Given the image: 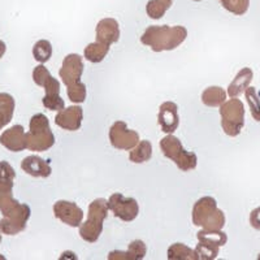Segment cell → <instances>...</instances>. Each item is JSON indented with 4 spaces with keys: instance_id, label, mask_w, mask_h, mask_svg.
<instances>
[{
    "instance_id": "obj_1",
    "label": "cell",
    "mask_w": 260,
    "mask_h": 260,
    "mask_svg": "<svg viewBox=\"0 0 260 260\" xmlns=\"http://www.w3.org/2000/svg\"><path fill=\"white\" fill-rule=\"evenodd\" d=\"M186 37V27L152 25L145 30L141 37V42L154 52H162V51H172L177 48L185 42Z\"/></svg>"
},
{
    "instance_id": "obj_2",
    "label": "cell",
    "mask_w": 260,
    "mask_h": 260,
    "mask_svg": "<svg viewBox=\"0 0 260 260\" xmlns=\"http://www.w3.org/2000/svg\"><path fill=\"white\" fill-rule=\"evenodd\" d=\"M192 224L207 231H221L225 225V215L217 208L212 197H203L192 207Z\"/></svg>"
},
{
    "instance_id": "obj_3",
    "label": "cell",
    "mask_w": 260,
    "mask_h": 260,
    "mask_svg": "<svg viewBox=\"0 0 260 260\" xmlns=\"http://www.w3.org/2000/svg\"><path fill=\"white\" fill-rule=\"evenodd\" d=\"M108 202L106 199H95L90 203L87 220L80 225V236L83 241L95 243L103 232L104 220L108 215Z\"/></svg>"
},
{
    "instance_id": "obj_4",
    "label": "cell",
    "mask_w": 260,
    "mask_h": 260,
    "mask_svg": "<svg viewBox=\"0 0 260 260\" xmlns=\"http://www.w3.org/2000/svg\"><path fill=\"white\" fill-rule=\"evenodd\" d=\"M29 133H26L27 150L47 151L55 145V136L50 127L47 116L37 113L30 118Z\"/></svg>"
},
{
    "instance_id": "obj_5",
    "label": "cell",
    "mask_w": 260,
    "mask_h": 260,
    "mask_svg": "<svg viewBox=\"0 0 260 260\" xmlns=\"http://www.w3.org/2000/svg\"><path fill=\"white\" fill-rule=\"evenodd\" d=\"M160 148L167 159L175 162L178 169L182 172H189L197 168L198 164V156L183 148L182 143L177 137L168 134L160 141Z\"/></svg>"
},
{
    "instance_id": "obj_6",
    "label": "cell",
    "mask_w": 260,
    "mask_h": 260,
    "mask_svg": "<svg viewBox=\"0 0 260 260\" xmlns=\"http://www.w3.org/2000/svg\"><path fill=\"white\" fill-rule=\"evenodd\" d=\"M220 116L225 134L229 137L240 136L245 125V107L242 102L237 98H232L228 102H224L220 106Z\"/></svg>"
},
{
    "instance_id": "obj_7",
    "label": "cell",
    "mask_w": 260,
    "mask_h": 260,
    "mask_svg": "<svg viewBox=\"0 0 260 260\" xmlns=\"http://www.w3.org/2000/svg\"><path fill=\"white\" fill-rule=\"evenodd\" d=\"M30 215L31 210L29 206L18 202L12 208L3 212V219L0 220V229L7 236H16L25 231Z\"/></svg>"
},
{
    "instance_id": "obj_8",
    "label": "cell",
    "mask_w": 260,
    "mask_h": 260,
    "mask_svg": "<svg viewBox=\"0 0 260 260\" xmlns=\"http://www.w3.org/2000/svg\"><path fill=\"white\" fill-rule=\"evenodd\" d=\"M108 208L113 215L125 222L134 221L139 213L138 202L134 198L124 197L121 192H115L108 199Z\"/></svg>"
},
{
    "instance_id": "obj_9",
    "label": "cell",
    "mask_w": 260,
    "mask_h": 260,
    "mask_svg": "<svg viewBox=\"0 0 260 260\" xmlns=\"http://www.w3.org/2000/svg\"><path fill=\"white\" fill-rule=\"evenodd\" d=\"M110 142L117 150H133L139 143V134L127 127L124 121H116L110 129Z\"/></svg>"
},
{
    "instance_id": "obj_10",
    "label": "cell",
    "mask_w": 260,
    "mask_h": 260,
    "mask_svg": "<svg viewBox=\"0 0 260 260\" xmlns=\"http://www.w3.org/2000/svg\"><path fill=\"white\" fill-rule=\"evenodd\" d=\"M83 68L85 67H83L82 57L77 53H69L68 56L64 57L61 68L59 71V76L62 82L67 85V87L81 82Z\"/></svg>"
},
{
    "instance_id": "obj_11",
    "label": "cell",
    "mask_w": 260,
    "mask_h": 260,
    "mask_svg": "<svg viewBox=\"0 0 260 260\" xmlns=\"http://www.w3.org/2000/svg\"><path fill=\"white\" fill-rule=\"evenodd\" d=\"M53 215L60 221L72 228L80 226L83 220V211L77 204L68 201H57L53 204Z\"/></svg>"
},
{
    "instance_id": "obj_12",
    "label": "cell",
    "mask_w": 260,
    "mask_h": 260,
    "mask_svg": "<svg viewBox=\"0 0 260 260\" xmlns=\"http://www.w3.org/2000/svg\"><path fill=\"white\" fill-rule=\"evenodd\" d=\"M157 122L164 133L173 134L178 129L180 117H178V107L173 102H164L159 108Z\"/></svg>"
},
{
    "instance_id": "obj_13",
    "label": "cell",
    "mask_w": 260,
    "mask_h": 260,
    "mask_svg": "<svg viewBox=\"0 0 260 260\" xmlns=\"http://www.w3.org/2000/svg\"><path fill=\"white\" fill-rule=\"evenodd\" d=\"M83 120V108L80 106H71L59 111L55 117V124L68 132H76L81 127Z\"/></svg>"
},
{
    "instance_id": "obj_14",
    "label": "cell",
    "mask_w": 260,
    "mask_h": 260,
    "mask_svg": "<svg viewBox=\"0 0 260 260\" xmlns=\"http://www.w3.org/2000/svg\"><path fill=\"white\" fill-rule=\"evenodd\" d=\"M0 143L7 150L12 151V152H20L27 148L26 143V133H25L24 126L21 125H13L9 127L0 136Z\"/></svg>"
},
{
    "instance_id": "obj_15",
    "label": "cell",
    "mask_w": 260,
    "mask_h": 260,
    "mask_svg": "<svg viewBox=\"0 0 260 260\" xmlns=\"http://www.w3.org/2000/svg\"><path fill=\"white\" fill-rule=\"evenodd\" d=\"M96 41L103 45L111 46L120 39V27L115 18H103L96 25Z\"/></svg>"
},
{
    "instance_id": "obj_16",
    "label": "cell",
    "mask_w": 260,
    "mask_h": 260,
    "mask_svg": "<svg viewBox=\"0 0 260 260\" xmlns=\"http://www.w3.org/2000/svg\"><path fill=\"white\" fill-rule=\"evenodd\" d=\"M21 169L29 176H32V177L47 178L52 173L50 162L43 160L42 157L36 156V155H30V156L25 157L21 161Z\"/></svg>"
},
{
    "instance_id": "obj_17",
    "label": "cell",
    "mask_w": 260,
    "mask_h": 260,
    "mask_svg": "<svg viewBox=\"0 0 260 260\" xmlns=\"http://www.w3.org/2000/svg\"><path fill=\"white\" fill-rule=\"evenodd\" d=\"M147 247L145 242L141 240H136L129 245L127 251H111L108 255L110 260H142L145 259Z\"/></svg>"
},
{
    "instance_id": "obj_18",
    "label": "cell",
    "mask_w": 260,
    "mask_h": 260,
    "mask_svg": "<svg viewBox=\"0 0 260 260\" xmlns=\"http://www.w3.org/2000/svg\"><path fill=\"white\" fill-rule=\"evenodd\" d=\"M252 77H254V73L250 68H242L238 74L236 76L232 83L228 87V95L231 98H237L240 96L242 92L246 91L250 83H251Z\"/></svg>"
},
{
    "instance_id": "obj_19",
    "label": "cell",
    "mask_w": 260,
    "mask_h": 260,
    "mask_svg": "<svg viewBox=\"0 0 260 260\" xmlns=\"http://www.w3.org/2000/svg\"><path fill=\"white\" fill-rule=\"evenodd\" d=\"M15 99L11 94L0 92V130L11 122L15 113Z\"/></svg>"
},
{
    "instance_id": "obj_20",
    "label": "cell",
    "mask_w": 260,
    "mask_h": 260,
    "mask_svg": "<svg viewBox=\"0 0 260 260\" xmlns=\"http://www.w3.org/2000/svg\"><path fill=\"white\" fill-rule=\"evenodd\" d=\"M226 99V92L219 86H211L202 92V102L207 107H220Z\"/></svg>"
},
{
    "instance_id": "obj_21",
    "label": "cell",
    "mask_w": 260,
    "mask_h": 260,
    "mask_svg": "<svg viewBox=\"0 0 260 260\" xmlns=\"http://www.w3.org/2000/svg\"><path fill=\"white\" fill-rule=\"evenodd\" d=\"M110 47L111 46L103 45V43L96 41L94 43H90L89 46H86L83 55H85L87 61L98 64V62L103 61L104 57L107 56V53L110 52Z\"/></svg>"
},
{
    "instance_id": "obj_22",
    "label": "cell",
    "mask_w": 260,
    "mask_h": 260,
    "mask_svg": "<svg viewBox=\"0 0 260 260\" xmlns=\"http://www.w3.org/2000/svg\"><path fill=\"white\" fill-rule=\"evenodd\" d=\"M151 157H152V145L150 141H141L129 154L130 161L136 162V164L148 161Z\"/></svg>"
},
{
    "instance_id": "obj_23",
    "label": "cell",
    "mask_w": 260,
    "mask_h": 260,
    "mask_svg": "<svg viewBox=\"0 0 260 260\" xmlns=\"http://www.w3.org/2000/svg\"><path fill=\"white\" fill-rule=\"evenodd\" d=\"M169 260H198V255L195 250L187 247L183 243H173L168 248Z\"/></svg>"
},
{
    "instance_id": "obj_24",
    "label": "cell",
    "mask_w": 260,
    "mask_h": 260,
    "mask_svg": "<svg viewBox=\"0 0 260 260\" xmlns=\"http://www.w3.org/2000/svg\"><path fill=\"white\" fill-rule=\"evenodd\" d=\"M13 182H6L0 181V212L3 213L12 208L13 206L18 203L17 199L13 198L12 195Z\"/></svg>"
},
{
    "instance_id": "obj_25",
    "label": "cell",
    "mask_w": 260,
    "mask_h": 260,
    "mask_svg": "<svg viewBox=\"0 0 260 260\" xmlns=\"http://www.w3.org/2000/svg\"><path fill=\"white\" fill-rule=\"evenodd\" d=\"M32 56L41 64H45L52 56V45L46 39H41L32 47Z\"/></svg>"
},
{
    "instance_id": "obj_26",
    "label": "cell",
    "mask_w": 260,
    "mask_h": 260,
    "mask_svg": "<svg viewBox=\"0 0 260 260\" xmlns=\"http://www.w3.org/2000/svg\"><path fill=\"white\" fill-rule=\"evenodd\" d=\"M198 241H206V242L213 243L217 246H224L228 242V236L222 231H207V229H202L197 234Z\"/></svg>"
},
{
    "instance_id": "obj_27",
    "label": "cell",
    "mask_w": 260,
    "mask_h": 260,
    "mask_svg": "<svg viewBox=\"0 0 260 260\" xmlns=\"http://www.w3.org/2000/svg\"><path fill=\"white\" fill-rule=\"evenodd\" d=\"M220 246L213 245V243L206 242V241H199V243L195 247V252L198 255V260H213L219 255Z\"/></svg>"
},
{
    "instance_id": "obj_28",
    "label": "cell",
    "mask_w": 260,
    "mask_h": 260,
    "mask_svg": "<svg viewBox=\"0 0 260 260\" xmlns=\"http://www.w3.org/2000/svg\"><path fill=\"white\" fill-rule=\"evenodd\" d=\"M245 96L248 103V107H250V111H251L252 117H254L255 121L260 122V99L257 96V92L255 90V87H250L248 86L245 91Z\"/></svg>"
},
{
    "instance_id": "obj_29",
    "label": "cell",
    "mask_w": 260,
    "mask_h": 260,
    "mask_svg": "<svg viewBox=\"0 0 260 260\" xmlns=\"http://www.w3.org/2000/svg\"><path fill=\"white\" fill-rule=\"evenodd\" d=\"M168 9V7L162 2H160V0H150L146 4V12H147L148 17L152 18V20H160L162 16L166 15Z\"/></svg>"
},
{
    "instance_id": "obj_30",
    "label": "cell",
    "mask_w": 260,
    "mask_h": 260,
    "mask_svg": "<svg viewBox=\"0 0 260 260\" xmlns=\"http://www.w3.org/2000/svg\"><path fill=\"white\" fill-rule=\"evenodd\" d=\"M67 94L71 102L73 103H83L86 101V85L81 81V82L76 83L67 87Z\"/></svg>"
},
{
    "instance_id": "obj_31",
    "label": "cell",
    "mask_w": 260,
    "mask_h": 260,
    "mask_svg": "<svg viewBox=\"0 0 260 260\" xmlns=\"http://www.w3.org/2000/svg\"><path fill=\"white\" fill-rule=\"evenodd\" d=\"M226 11L236 16L245 15L250 7V0H228L226 3L222 4Z\"/></svg>"
},
{
    "instance_id": "obj_32",
    "label": "cell",
    "mask_w": 260,
    "mask_h": 260,
    "mask_svg": "<svg viewBox=\"0 0 260 260\" xmlns=\"http://www.w3.org/2000/svg\"><path fill=\"white\" fill-rule=\"evenodd\" d=\"M51 80H52V76H51L50 71L43 64L36 67L34 71H32V81L36 82V85L45 87Z\"/></svg>"
},
{
    "instance_id": "obj_33",
    "label": "cell",
    "mask_w": 260,
    "mask_h": 260,
    "mask_svg": "<svg viewBox=\"0 0 260 260\" xmlns=\"http://www.w3.org/2000/svg\"><path fill=\"white\" fill-rule=\"evenodd\" d=\"M43 106L50 111H61L65 108V103L62 101V98L60 94H53V95H45L42 99Z\"/></svg>"
},
{
    "instance_id": "obj_34",
    "label": "cell",
    "mask_w": 260,
    "mask_h": 260,
    "mask_svg": "<svg viewBox=\"0 0 260 260\" xmlns=\"http://www.w3.org/2000/svg\"><path fill=\"white\" fill-rule=\"evenodd\" d=\"M16 178V172L8 161H0V181L13 182Z\"/></svg>"
},
{
    "instance_id": "obj_35",
    "label": "cell",
    "mask_w": 260,
    "mask_h": 260,
    "mask_svg": "<svg viewBox=\"0 0 260 260\" xmlns=\"http://www.w3.org/2000/svg\"><path fill=\"white\" fill-rule=\"evenodd\" d=\"M250 224L254 229L260 231V207L252 210V212L250 213Z\"/></svg>"
},
{
    "instance_id": "obj_36",
    "label": "cell",
    "mask_w": 260,
    "mask_h": 260,
    "mask_svg": "<svg viewBox=\"0 0 260 260\" xmlns=\"http://www.w3.org/2000/svg\"><path fill=\"white\" fill-rule=\"evenodd\" d=\"M6 51H7L6 43H4L3 41H0V59H2V57L4 56V53H6Z\"/></svg>"
},
{
    "instance_id": "obj_37",
    "label": "cell",
    "mask_w": 260,
    "mask_h": 260,
    "mask_svg": "<svg viewBox=\"0 0 260 260\" xmlns=\"http://www.w3.org/2000/svg\"><path fill=\"white\" fill-rule=\"evenodd\" d=\"M160 2H162V3L166 4V6L168 7V8H171L172 4H173V0H160Z\"/></svg>"
},
{
    "instance_id": "obj_38",
    "label": "cell",
    "mask_w": 260,
    "mask_h": 260,
    "mask_svg": "<svg viewBox=\"0 0 260 260\" xmlns=\"http://www.w3.org/2000/svg\"><path fill=\"white\" fill-rule=\"evenodd\" d=\"M219 2H220V3H221V6H222V4H225V3H226L228 0H219Z\"/></svg>"
},
{
    "instance_id": "obj_39",
    "label": "cell",
    "mask_w": 260,
    "mask_h": 260,
    "mask_svg": "<svg viewBox=\"0 0 260 260\" xmlns=\"http://www.w3.org/2000/svg\"><path fill=\"white\" fill-rule=\"evenodd\" d=\"M2 233H3V232H2V229H0V242H2Z\"/></svg>"
},
{
    "instance_id": "obj_40",
    "label": "cell",
    "mask_w": 260,
    "mask_h": 260,
    "mask_svg": "<svg viewBox=\"0 0 260 260\" xmlns=\"http://www.w3.org/2000/svg\"><path fill=\"white\" fill-rule=\"evenodd\" d=\"M192 2H202V0H192Z\"/></svg>"
}]
</instances>
